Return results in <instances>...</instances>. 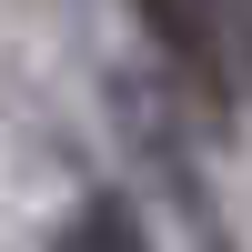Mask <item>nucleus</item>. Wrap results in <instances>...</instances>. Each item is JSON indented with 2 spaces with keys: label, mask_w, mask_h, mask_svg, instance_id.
<instances>
[{
  "label": "nucleus",
  "mask_w": 252,
  "mask_h": 252,
  "mask_svg": "<svg viewBox=\"0 0 252 252\" xmlns=\"http://www.w3.org/2000/svg\"><path fill=\"white\" fill-rule=\"evenodd\" d=\"M141 40L172 51V81H182V101H192L202 121H232V71H222L232 20L222 10H141Z\"/></svg>",
  "instance_id": "1"
},
{
  "label": "nucleus",
  "mask_w": 252,
  "mask_h": 252,
  "mask_svg": "<svg viewBox=\"0 0 252 252\" xmlns=\"http://www.w3.org/2000/svg\"><path fill=\"white\" fill-rule=\"evenodd\" d=\"M51 252H152V232H141V212H131V202H111V192H101V202H81V212H71V232H61Z\"/></svg>",
  "instance_id": "2"
}]
</instances>
